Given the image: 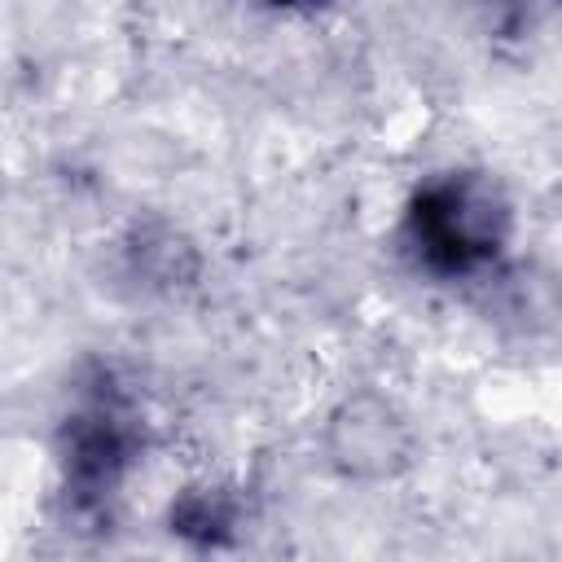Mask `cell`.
Masks as SVG:
<instances>
[{"instance_id":"cell-1","label":"cell","mask_w":562,"mask_h":562,"mask_svg":"<svg viewBox=\"0 0 562 562\" xmlns=\"http://www.w3.org/2000/svg\"><path fill=\"white\" fill-rule=\"evenodd\" d=\"M509 233V206L483 176L452 171L422 184L404 211V241L417 268L435 277H474L496 263Z\"/></svg>"},{"instance_id":"cell-3","label":"cell","mask_w":562,"mask_h":562,"mask_svg":"<svg viewBox=\"0 0 562 562\" xmlns=\"http://www.w3.org/2000/svg\"><path fill=\"white\" fill-rule=\"evenodd\" d=\"M259 4H268L277 13H312V9H325L329 0H259Z\"/></svg>"},{"instance_id":"cell-2","label":"cell","mask_w":562,"mask_h":562,"mask_svg":"<svg viewBox=\"0 0 562 562\" xmlns=\"http://www.w3.org/2000/svg\"><path fill=\"white\" fill-rule=\"evenodd\" d=\"M136 443H140V430H136V413L132 404L119 395V391H92L61 426V465H66V487L83 501V505H97L105 501L127 465L136 461Z\"/></svg>"}]
</instances>
